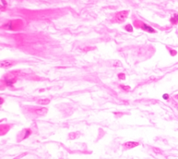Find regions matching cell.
<instances>
[{
	"label": "cell",
	"instance_id": "cell-1",
	"mask_svg": "<svg viewBox=\"0 0 178 159\" xmlns=\"http://www.w3.org/2000/svg\"><path fill=\"white\" fill-rule=\"evenodd\" d=\"M134 26H135L137 28L141 29L142 30L144 31L148 32L149 33H157V31L155 30L153 27H152L151 26L148 25V24L145 23V22H143V21L139 20V19H137V20L134 21Z\"/></svg>",
	"mask_w": 178,
	"mask_h": 159
},
{
	"label": "cell",
	"instance_id": "cell-2",
	"mask_svg": "<svg viewBox=\"0 0 178 159\" xmlns=\"http://www.w3.org/2000/svg\"><path fill=\"white\" fill-rule=\"evenodd\" d=\"M129 14V11H122L117 13L114 17V22L117 23H122L125 21Z\"/></svg>",
	"mask_w": 178,
	"mask_h": 159
},
{
	"label": "cell",
	"instance_id": "cell-3",
	"mask_svg": "<svg viewBox=\"0 0 178 159\" xmlns=\"http://www.w3.org/2000/svg\"><path fill=\"white\" fill-rule=\"evenodd\" d=\"M19 20H15V21H11V22H8L4 24V29H8V30H15L17 28H20L21 24H22V21L20 22H17Z\"/></svg>",
	"mask_w": 178,
	"mask_h": 159
},
{
	"label": "cell",
	"instance_id": "cell-4",
	"mask_svg": "<svg viewBox=\"0 0 178 159\" xmlns=\"http://www.w3.org/2000/svg\"><path fill=\"white\" fill-rule=\"evenodd\" d=\"M15 64V62L11 60H4L1 61V67L2 68H9L13 66Z\"/></svg>",
	"mask_w": 178,
	"mask_h": 159
},
{
	"label": "cell",
	"instance_id": "cell-5",
	"mask_svg": "<svg viewBox=\"0 0 178 159\" xmlns=\"http://www.w3.org/2000/svg\"><path fill=\"white\" fill-rule=\"evenodd\" d=\"M170 22L172 25H177L178 24V13H174L170 18Z\"/></svg>",
	"mask_w": 178,
	"mask_h": 159
},
{
	"label": "cell",
	"instance_id": "cell-6",
	"mask_svg": "<svg viewBox=\"0 0 178 159\" xmlns=\"http://www.w3.org/2000/svg\"><path fill=\"white\" fill-rule=\"evenodd\" d=\"M35 113L38 116H45L48 113V108H40L35 109Z\"/></svg>",
	"mask_w": 178,
	"mask_h": 159
},
{
	"label": "cell",
	"instance_id": "cell-7",
	"mask_svg": "<svg viewBox=\"0 0 178 159\" xmlns=\"http://www.w3.org/2000/svg\"><path fill=\"white\" fill-rule=\"evenodd\" d=\"M139 145V142H127L124 144V146L127 149H132L134 147H137Z\"/></svg>",
	"mask_w": 178,
	"mask_h": 159
},
{
	"label": "cell",
	"instance_id": "cell-8",
	"mask_svg": "<svg viewBox=\"0 0 178 159\" xmlns=\"http://www.w3.org/2000/svg\"><path fill=\"white\" fill-rule=\"evenodd\" d=\"M50 101L51 100L50 99H41V100H39L37 102L40 105H48L50 103Z\"/></svg>",
	"mask_w": 178,
	"mask_h": 159
},
{
	"label": "cell",
	"instance_id": "cell-9",
	"mask_svg": "<svg viewBox=\"0 0 178 159\" xmlns=\"http://www.w3.org/2000/svg\"><path fill=\"white\" fill-rule=\"evenodd\" d=\"M166 47L168 49V52H169V53L171 55V56H175V55H177V51H176L175 49H172V48L170 47H168V46H166Z\"/></svg>",
	"mask_w": 178,
	"mask_h": 159
},
{
	"label": "cell",
	"instance_id": "cell-10",
	"mask_svg": "<svg viewBox=\"0 0 178 159\" xmlns=\"http://www.w3.org/2000/svg\"><path fill=\"white\" fill-rule=\"evenodd\" d=\"M124 28L126 31H127L131 32V33H132V32H133V31H134L133 27H132V26L130 24H127V25L124 26Z\"/></svg>",
	"mask_w": 178,
	"mask_h": 159
},
{
	"label": "cell",
	"instance_id": "cell-11",
	"mask_svg": "<svg viewBox=\"0 0 178 159\" xmlns=\"http://www.w3.org/2000/svg\"><path fill=\"white\" fill-rule=\"evenodd\" d=\"M6 7H7V2L6 1V0H1V11H4V10H6Z\"/></svg>",
	"mask_w": 178,
	"mask_h": 159
},
{
	"label": "cell",
	"instance_id": "cell-12",
	"mask_svg": "<svg viewBox=\"0 0 178 159\" xmlns=\"http://www.w3.org/2000/svg\"><path fill=\"white\" fill-rule=\"evenodd\" d=\"M120 87L122 89V90H124V91H129L130 90V87L128 86H124V85H120Z\"/></svg>",
	"mask_w": 178,
	"mask_h": 159
},
{
	"label": "cell",
	"instance_id": "cell-13",
	"mask_svg": "<svg viewBox=\"0 0 178 159\" xmlns=\"http://www.w3.org/2000/svg\"><path fill=\"white\" fill-rule=\"evenodd\" d=\"M153 151L155 152V153L157 154H162V152H161V150H159V148H157V147H154Z\"/></svg>",
	"mask_w": 178,
	"mask_h": 159
},
{
	"label": "cell",
	"instance_id": "cell-14",
	"mask_svg": "<svg viewBox=\"0 0 178 159\" xmlns=\"http://www.w3.org/2000/svg\"><path fill=\"white\" fill-rule=\"evenodd\" d=\"M118 77L121 80H124L125 79V74H123V73H120V74H118Z\"/></svg>",
	"mask_w": 178,
	"mask_h": 159
},
{
	"label": "cell",
	"instance_id": "cell-15",
	"mask_svg": "<svg viewBox=\"0 0 178 159\" xmlns=\"http://www.w3.org/2000/svg\"><path fill=\"white\" fill-rule=\"evenodd\" d=\"M114 66H115V67H116V66H117V67H121V66H122V63H120V61H117L115 62V63L114 64Z\"/></svg>",
	"mask_w": 178,
	"mask_h": 159
},
{
	"label": "cell",
	"instance_id": "cell-16",
	"mask_svg": "<svg viewBox=\"0 0 178 159\" xmlns=\"http://www.w3.org/2000/svg\"><path fill=\"white\" fill-rule=\"evenodd\" d=\"M30 133H31L30 130H27V131H26V134H25V138H27L29 136Z\"/></svg>",
	"mask_w": 178,
	"mask_h": 159
},
{
	"label": "cell",
	"instance_id": "cell-17",
	"mask_svg": "<svg viewBox=\"0 0 178 159\" xmlns=\"http://www.w3.org/2000/svg\"><path fill=\"white\" fill-rule=\"evenodd\" d=\"M174 98H175V99H176V100H178V94H177V95H175V96H174Z\"/></svg>",
	"mask_w": 178,
	"mask_h": 159
},
{
	"label": "cell",
	"instance_id": "cell-18",
	"mask_svg": "<svg viewBox=\"0 0 178 159\" xmlns=\"http://www.w3.org/2000/svg\"><path fill=\"white\" fill-rule=\"evenodd\" d=\"M175 33H176V35H177V38H178V29H177V31H176Z\"/></svg>",
	"mask_w": 178,
	"mask_h": 159
}]
</instances>
